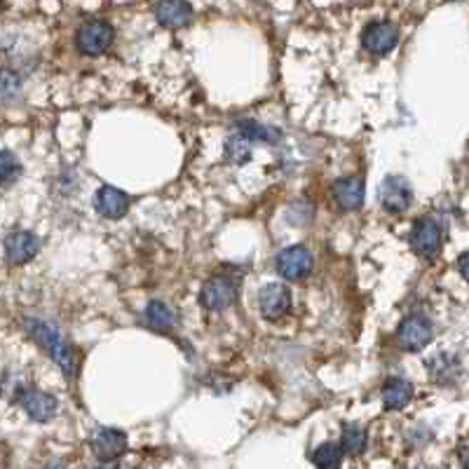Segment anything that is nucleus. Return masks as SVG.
I'll use <instances>...</instances> for the list:
<instances>
[{
  "label": "nucleus",
  "mask_w": 469,
  "mask_h": 469,
  "mask_svg": "<svg viewBox=\"0 0 469 469\" xmlns=\"http://www.w3.org/2000/svg\"><path fill=\"white\" fill-rule=\"evenodd\" d=\"M24 328H26V334L31 336L33 341L38 343V345L43 347L47 354H50L52 360H54V364H57V367L61 368L66 376H71L73 352H71V347L66 345L64 338H61V334H59L57 328L43 319H33V317H26Z\"/></svg>",
  "instance_id": "nucleus-1"
},
{
  "label": "nucleus",
  "mask_w": 469,
  "mask_h": 469,
  "mask_svg": "<svg viewBox=\"0 0 469 469\" xmlns=\"http://www.w3.org/2000/svg\"><path fill=\"white\" fill-rule=\"evenodd\" d=\"M238 277H232L230 272H219V275L209 277L199 291V303L205 305L209 312H223L238 301Z\"/></svg>",
  "instance_id": "nucleus-2"
},
{
  "label": "nucleus",
  "mask_w": 469,
  "mask_h": 469,
  "mask_svg": "<svg viewBox=\"0 0 469 469\" xmlns=\"http://www.w3.org/2000/svg\"><path fill=\"white\" fill-rule=\"evenodd\" d=\"M432 336H434L432 321L425 315H420V312L404 317L397 328V343L406 352H420V350H425L432 343Z\"/></svg>",
  "instance_id": "nucleus-3"
},
{
  "label": "nucleus",
  "mask_w": 469,
  "mask_h": 469,
  "mask_svg": "<svg viewBox=\"0 0 469 469\" xmlns=\"http://www.w3.org/2000/svg\"><path fill=\"white\" fill-rule=\"evenodd\" d=\"M113 38H116V31H113V26L109 21H85L76 33V45L87 57H97V54H103L109 50Z\"/></svg>",
  "instance_id": "nucleus-4"
},
{
  "label": "nucleus",
  "mask_w": 469,
  "mask_h": 469,
  "mask_svg": "<svg viewBox=\"0 0 469 469\" xmlns=\"http://www.w3.org/2000/svg\"><path fill=\"white\" fill-rule=\"evenodd\" d=\"M277 272L284 277V279H289V282H298V279H305V277L312 272L315 268V258L310 254L305 247H289V249H284L277 254L275 258Z\"/></svg>",
  "instance_id": "nucleus-5"
},
{
  "label": "nucleus",
  "mask_w": 469,
  "mask_h": 469,
  "mask_svg": "<svg viewBox=\"0 0 469 469\" xmlns=\"http://www.w3.org/2000/svg\"><path fill=\"white\" fill-rule=\"evenodd\" d=\"M378 199L390 214H404L413 205V188L404 176H385L378 188Z\"/></svg>",
  "instance_id": "nucleus-6"
},
{
  "label": "nucleus",
  "mask_w": 469,
  "mask_h": 469,
  "mask_svg": "<svg viewBox=\"0 0 469 469\" xmlns=\"http://www.w3.org/2000/svg\"><path fill=\"white\" fill-rule=\"evenodd\" d=\"M90 450L92 456L101 460V463L117 460L127 450V434L116 430V427H97L90 437Z\"/></svg>",
  "instance_id": "nucleus-7"
},
{
  "label": "nucleus",
  "mask_w": 469,
  "mask_h": 469,
  "mask_svg": "<svg viewBox=\"0 0 469 469\" xmlns=\"http://www.w3.org/2000/svg\"><path fill=\"white\" fill-rule=\"evenodd\" d=\"M411 247L418 256L427 258H437L439 249H441V225L432 216H423L413 223L411 230Z\"/></svg>",
  "instance_id": "nucleus-8"
},
{
  "label": "nucleus",
  "mask_w": 469,
  "mask_h": 469,
  "mask_svg": "<svg viewBox=\"0 0 469 469\" xmlns=\"http://www.w3.org/2000/svg\"><path fill=\"white\" fill-rule=\"evenodd\" d=\"M399 43V26L392 21H373L361 33V47L376 57L392 52Z\"/></svg>",
  "instance_id": "nucleus-9"
},
{
  "label": "nucleus",
  "mask_w": 469,
  "mask_h": 469,
  "mask_svg": "<svg viewBox=\"0 0 469 469\" xmlns=\"http://www.w3.org/2000/svg\"><path fill=\"white\" fill-rule=\"evenodd\" d=\"M291 308V289L287 284L272 282L265 284L263 289L258 291V310L268 321L282 319Z\"/></svg>",
  "instance_id": "nucleus-10"
},
{
  "label": "nucleus",
  "mask_w": 469,
  "mask_h": 469,
  "mask_svg": "<svg viewBox=\"0 0 469 469\" xmlns=\"http://www.w3.org/2000/svg\"><path fill=\"white\" fill-rule=\"evenodd\" d=\"M40 251V239L28 230H14L5 238L7 263L24 265Z\"/></svg>",
  "instance_id": "nucleus-11"
},
{
  "label": "nucleus",
  "mask_w": 469,
  "mask_h": 469,
  "mask_svg": "<svg viewBox=\"0 0 469 469\" xmlns=\"http://www.w3.org/2000/svg\"><path fill=\"white\" fill-rule=\"evenodd\" d=\"M20 401L21 406H24V411L28 413L36 423H50V420L57 416V399L52 397V394L43 392V390H38V387L24 390Z\"/></svg>",
  "instance_id": "nucleus-12"
},
{
  "label": "nucleus",
  "mask_w": 469,
  "mask_h": 469,
  "mask_svg": "<svg viewBox=\"0 0 469 469\" xmlns=\"http://www.w3.org/2000/svg\"><path fill=\"white\" fill-rule=\"evenodd\" d=\"M94 209L101 214L103 219H123L125 214L129 212V195L116 186L99 188L97 195H94Z\"/></svg>",
  "instance_id": "nucleus-13"
},
{
  "label": "nucleus",
  "mask_w": 469,
  "mask_h": 469,
  "mask_svg": "<svg viewBox=\"0 0 469 469\" xmlns=\"http://www.w3.org/2000/svg\"><path fill=\"white\" fill-rule=\"evenodd\" d=\"M364 195H367V183L361 176H347V179L336 181L334 183V199L336 205L345 209V212H357L364 205Z\"/></svg>",
  "instance_id": "nucleus-14"
},
{
  "label": "nucleus",
  "mask_w": 469,
  "mask_h": 469,
  "mask_svg": "<svg viewBox=\"0 0 469 469\" xmlns=\"http://www.w3.org/2000/svg\"><path fill=\"white\" fill-rule=\"evenodd\" d=\"M155 17L165 28H183L193 21V7L188 0H160L155 7Z\"/></svg>",
  "instance_id": "nucleus-15"
},
{
  "label": "nucleus",
  "mask_w": 469,
  "mask_h": 469,
  "mask_svg": "<svg viewBox=\"0 0 469 469\" xmlns=\"http://www.w3.org/2000/svg\"><path fill=\"white\" fill-rule=\"evenodd\" d=\"M380 397L387 411H401L404 406L411 404L413 385L406 378H390L380 390Z\"/></svg>",
  "instance_id": "nucleus-16"
},
{
  "label": "nucleus",
  "mask_w": 469,
  "mask_h": 469,
  "mask_svg": "<svg viewBox=\"0 0 469 469\" xmlns=\"http://www.w3.org/2000/svg\"><path fill=\"white\" fill-rule=\"evenodd\" d=\"M235 129L239 134L249 139V142H261V143H279L282 139V132L277 127H271V125L256 123V120H238L235 123Z\"/></svg>",
  "instance_id": "nucleus-17"
},
{
  "label": "nucleus",
  "mask_w": 469,
  "mask_h": 469,
  "mask_svg": "<svg viewBox=\"0 0 469 469\" xmlns=\"http://www.w3.org/2000/svg\"><path fill=\"white\" fill-rule=\"evenodd\" d=\"M146 321L158 331H169L176 327V312L169 308L167 303L162 301H150L146 308Z\"/></svg>",
  "instance_id": "nucleus-18"
},
{
  "label": "nucleus",
  "mask_w": 469,
  "mask_h": 469,
  "mask_svg": "<svg viewBox=\"0 0 469 469\" xmlns=\"http://www.w3.org/2000/svg\"><path fill=\"white\" fill-rule=\"evenodd\" d=\"M343 460H345V450H343L341 444H334V441L321 444L319 449L312 453V463H315L317 467H324V469L341 467Z\"/></svg>",
  "instance_id": "nucleus-19"
},
{
  "label": "nucleus",
  "mask_w": 469,
  "mask_h": 469,
  "mask_svg": "<svg viewBox=\"0 0 469 469\" xmlns=\"http://www.w3.org/2000/svg\"><path fill=\"white\" fill-rule=\"evenodd\" d=\"M341 446L347 456H361L367 450V434L361 430L360 425H343V439Z\"/></svg>",
  "instance_id": "nucleus-20"
},
{
  "label": "nucleus",
  "mask_w": 469,
  "mask_h": 469,
  "mask_svg": "<svg viewBox=\"0 0 469 469\" xmlns=\"http://www.w3.org/2000/svg\"><path fill=\"white\" fill-rule=\"evenodd\" d=\"M225 158L232 165H245V162L251 160V142L245 139V136L235 132V134L225 142Z\"/></svg>",
  "instance_id": "nucleus-21"
},
{
  "label": "nucleus",
  "mask_w": 469,
  "mask_h": 469,
  "mask_svg": "<svg viewBox=\"0 0 469 469\" xmlns=\"http://www.w3.org/2000/svg\"><path fill=\"white\" fill-rule=\"evenodd\" d=\"M457 373V360L453 354H437V357H432L430 361V376L432 380H437V383H446V380H453V376Z\"/></svg>",
  "instance_id": "nucleus-22"
},
{
  "label": "nucleus",
  "mask_w": 469,
  "mask_h": 469,
  "mask_svg": "<svg viewBox=\"0 0 469 469\" xmlns=\"http://www.w3.org/2000/svg\"><path fill=\"white\" fill-rule=\"evenodd\" d=\"M21 176V162L10 150H0V186H12Z\"/></svg>",
  "instance_id": "nucleus-23"
},
{
  "label": "nucleus",
  "mask_w": 469,
  "mask_h": 469,
  "mask_svg": "<svg viewBox=\"0 0 469 469\" xmlns=\"http://www.w3.org/2000/svg\"><path fill=\"white\" fill-rule=\"evenodd\" d=\"M21 94V77L12 69H0V101H14Z\"/></svg>",
  "instance_id": "nucleus-24"
},
{
  "label": "nucleus",
  "mask_w": 469,
  "mask_h": 469,
  "mask_svg": "<svg viewBox=\"0 0 469 469\" xmlns=\"http://www.w3.org/2000/svg\"><path fill=\"white\" fill-rule=\"evenodd\" d=\"M457 271H460V275L467 279V254H463V256L457 258Z\"/></svg>",
  "instance_id": "nucleus-25"
}]
</instances>
